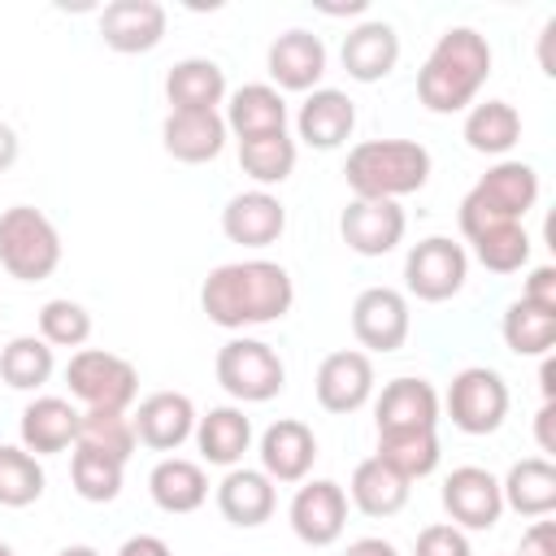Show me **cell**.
<instances>
[{"label": "cell", "instance_id": "8", "mask_svg": "<svg viewBox=\"0 0 556 556\" xmlns=\"http://www.w3.org/2000/svg\"><path fill=\"white\" fill-rule=\"evenodd\" d=\"M447 417L456 430L465 434H491L504 426L508 417V387L495 369L486 365H469L452 378L447 387Z\"/></svg>", "mask_w": 556, "mask_h": 556}, {"label": "cell", "instance_id": "42", "mask_svg": "<svg viewBox=\"0 0 556 556\" xmlns=\"http://www.w3.org/2000/svg\"><path fill=\"white\" fill-rule=\"evenodd\" d=\"M413 556H473L469 552V539L460 526H447V521H434L417 534V547Z\"/></svg>", "mask_w": 556, "mask_h": 556}, {"label": "cell", "instance_id": "48", "mask_svg": "<svg viewBox=\"0 0 556 556\" xmlns=\"http://www.w3.org/2000/svg\"><path fill=\"white\" fill-rule=\"evenodd\" d=\"M17 161V130L9 122H0V174Z\"/></svg>", "mask_w": 556, "mask_h": 556}, {"label": "cell", "instance_id": "49", "mask_svg": "<svg viewBox=\"0 0 556 556\" xmlns=\"http://www.w3.org/2000/svg\"><path fill=\"white\" fill-rule=\"evenodd\" d=\"M552 378H556V365L543 361V400H556V382Z\"/></svg>", "mask_w": 556, "mask_h": 556}, {"label": "cell", "instance_id": "18", "mask_svg": "<svg viewBox=\"0 0 556 556\" xmlns=\"http://www.w3.org/2000/svg\"><path fill=\"white\" fill-rule=\"evenodd\" d=\"M269 78L287 91H317V78L326 74V43L313 30H282L265 52Z\"/></svg>", "mask_w": 556, "mask_h": 556}, {"label": "cell", "instance_id": "41", "mask_svg": "<svg viewBox=\"0 0 556 556\" xmlns=\"http://www.w3.org/2000/svg\"><path fill=\"white\" fill-rule=\"evenodd\" d=\"M39 339L48 348H83L91 339V313L78 300H48L39 308Z\"/></svg>", "mask_w": 556, "mask_h": 556}, {"label": "cell", "instance_id": "23", "mask_svg": "<svg viewBox=\"0 0 556 556\" xmlns=\"http://www.w3.org/2000/svg\"><path fill=\"white\" fill-rule=\"evenodd\" d=\"M165 96L174 104L169 113H217L226 96V74L208 56H187L165 74Z\"/></svg>", "mask_w": 556, "mask_h": 556}, {"label": "cell", "instance_id": "40", "mask_svg": "<svg viewBox=\"0 0 556 556\" xmlns=\"http://www.w3.org/2000/svg\"><path fill=\"white\" fill-rule=\"evenodd\" d=\"M122 460L104 456V452H91V447H74V460H70V478H74V491L91 504H109L117 500L122 491Z\"/></svg>", "mask_w": 556, "mask_h": 556}, {"label": "cell", "instance_id": "16", "mask_svg": "<svg viewBox=\"0 0 556 556\" xmlns=\"http://www.w3.org/2000/svg\"><path fill=\"white\" fill-rule=\"evenodd\" d=\"M378 434L400 430H434L439 426V395L426 378H391L374 404Z\"/></svg>", "mask_w": 556, "mask_h": 556}, {"label": "cell", "instance_id": "7", "mask_svg": "<svg viewBox=\"0 0 556 556\" xmlns=\"http://www.w3.org/2000/svg\"><path fill=\"white\" fill-rule=\"evenodd\" d=\"M217 382L226 395L243 400V404H265L282 391L287 369L278 361V352L261 339H230L217 348Z\"/></svg>", "mask_w": 556, "mask_h": 556}, {"label": "cell", "instance_id": "44", "mask_svg": "<svg viewBox=\"0 0 556 556\" xmlns=\"http://www.w3.org/2000/svg\"><path fill=\"white\" fill-rule=\"evenodd\" d=\"M517 556H556V526H552V521H534V526L521 534Z\"/></svg>", "mask_w": 556, "mask_h": 556}, {"label": "cell", "instance_id": "29", "mask_svg": "<svg viewBox=\"0 0 556 556\" xmlns=\"http://www.w3.org/2000/svg\"><path fill=\"white\" fill-rule=\"evenodd\" d=\"M500 495H504V508L521 517H547L556 508V465L547 456L517 460L500 482Z\"/></svg>", "mask_w": 556, "mask_h": 556}, {"label": "cell", "instance_id": "43", "mask_svg": "<svg viewBox=\"0 0 556 556\" xmlns=\"http://www.w3.org/2000/svg\"><path fill=\"white\" fill-rule=\"evenodd\" d=\"M521 300H530V304L556 313V269H552V265H539V269L526 278V295H521Z\"/></svg>", "mask_w": 556, "mask_h": 556}, {"label": "cell", "instance_id": "3", "mask_svg": "<svg viewBox=\"0 0 556 556\" xmlns=\"http://www.w3.org/2000/svg\"><path fill=\"white\" fill-rule=\"evenodd\" d=\"M343 178L356 200H400L430 178V152L417 139H365L348 152Z\"/></svg>", "mask_w": 556, "mask_h": 556}, {"label": "cell", "instance_id": "34", "mask_svg": "<svg viewBox=\"0 0 556 556\" xmlns=\"http://www.w3.org/2000/svg\"><path fill=\"white\" fill-rule=\"evenodd\" d=\"M500 330H504L508 352H517V356H547L552 343H556V313H547V308H539L530 300H513L504 321H500Z\"/></svg>", "mask_w": 556, "mask_h": 556}, {"label": "cell", "instance_id": "28", "mask_svg": "<svg viewBox=\"0 0 556 556\" xmlns=\"http://www.w3.org/2000/svg\"><path fill=\"white\" fill-rule=\"evenodd\" d=\"M195 443H200V456L208 465H226L235 469L252 443V421L243 417V408H208L204 417H195Z\"/></svg>", "mask_w": 556, "mask_h": 556}, {"label": "cell", "instance_id": "36", "mask_svg": "<svg viewBox=\"0 0 556 556\" xmlns=\"http://www.w3.org/2000/svg\"><path fill=\"white\" fill-rule=\"evenodd\" d=\"M0 378L13 391H35L52 378V348L39 334H17L9 339V348L0 352Z\"/></svg>", "mask_w": 556, "mask_h": 556}, {"label": "cell", "instance_id": "1", "mask_svg": "<svg viewBox=\"0 0 556 556\" xmlns=\"http://www.w3.org/2000/svg\"><path fill=\"white\" fill-rule=\"evenodd\" d=\"M295 300L291 274L274 261H230L217 265L204 287H200V308L208 313L213 326L222 330H243V326H265L287 317Z\"/></svg>", "mask_w": 556, "mask_h": 556}, {"label": "cell", "instance_id": "38", "mask_svg": "<svg viewBox=\"0 0 556 556\" xmlns=\"http://www.w3.org/2000/svg\"><path fill=\"white\" fill-rule=\"evenodd\" d=\"M43 495V465L13 443H0V504L4 508H26Z\"/></svg>", "mask_w": 556, "mask_h": 556}, {"label": "cell", "instance_id": "21", "mask_svg": "<svg viewBox=\"0 0 556 556\" xmlns=\"http://www.w3.org/2000/svg\"><path fill=\"white\" fill-rule=\"evenodd\" d=\"M78 421H83V413L70 400L39 395V400H30L22 408V426H17L22 430V447L30 456H56L70 443H78Z\"/></svg>", "mask_w": 556, "mask_h": 556}, {"label": "cell", "instance_id": "47", "mask_svg": "<svg viewBox=\"0 0 556 556\" xmlns=\"http://www.w3.org/2000/svg\"><path fill=\"white\" fill-rule=\"evenodd\" d=\"M343 556H400V552L387 539H356V543H348Z\"/></svg>", "mask_w": 556, "mask_h": 556}, {"label": "cell", "instance_id": "2", "mask_svg": "<svg viewBox=\"0 0 556 556\" xmlns=\"http://www.w3.org/2000/svg\"><path fill=\"white\" fill-rule=\"evenodd\" d=\"M491 74V43L473 26H452L430 48L421 74H417V100L430 113H460L473 104Z\"/></svg>", "mask_w": 556, "mask_h": 556}, {"label": "cell", "instance_id": "45", "mask_svg": "<svg viewBox=\"0 0 556 556\" xmlns=\"http://www.w3.org/2000/svg\"><path fill=\"white\" fill-rule=\"evenodd\" d=\"M117 556H174V552H169V543L156 539V534H135V539H126V543L117 547Z\"/></svg>", "mask_w": 556, "mask_h": 556}, {"label": "cell", "instance_id": "26", "mask_svg": "<svg viewBox=\"0 0 556 556\" xmlns=\"http://www.w3.org/2000/svg\"><path fill=\"white\" fill-rule=\"evenodd\" d=\"M161 143L174 161L200 165L226 148V122L222 113H169L161 126Z\"/></svg>", "mask_w": 556, "mask_h": 556}, {"label": "cell", "instance_id": "24", "mask_svg": "<svg viewBox=\"0 0 556 556\" xmlns=\"http://www.w3.org/2000/svg\"><path fill=\"white\" fill-rule=\"evenodd\" d=\"M274 504H278L274 482H269L261 469H230V473L217 482V508H222V517H226L230 526H239V530H252V526L269 521V517H274Z\"/></svg>", "mask_w": 556, "mask_h": 556}, {"label": "cell", "instance_id": "9", "mask_svg": "<svg viewBox=\"0 0 556 556\" xmlns=\"http://www.w3.org/2000/svg\"><path fill=\"white\" fill-rule=\"evenodd\" d=\"M465 274H469V256L447 235H430V239L413 243V252L404 256V282L426 304L452 300L465 287Z\"/></svg>", "mask_w": 556, "mask_h": 556}, {"label": "cell", "instance_id": "30", "mask_svg": "<svg viewBox=\"0 0 556 556\" xmlns=\"http://www.w3.org/2000/svg\"><path fill=\"white\" fill-rule=\"evenodd\" d=\"M148 491H152L156 508H165V513H195L208 500V478H204V469L195 460L165 456L148 473Z\"/></svg>", "mask_w": 556, "mask_h": 556}, {"label": "cell", "instance_id": "31", "mask_svg": "<svg viewBox=\"0 0 556 556\" xmlns=\"http://www.w3.org/2000/svg\"><path fill=\"white\" fill-rule=\"evenodd\" d=\"M348 491H352V504L365 517H391V513H400L408 504V482L391 465H382L378 456H369V460H361L352 469Z\"/></svg>", "mask_w": 556, "mask_h": 556}, {"label": "cell", "instance_id": "11", "mask_svg": "<svg viewBox=\"0 0 556 556\" xmlns=\"http://www.w3.org/2000/svg\"><path fill=\"white\" fill-rule=\"evenodd\" d=\"M352 334L369 352H395L408 339V300L395 287H365L352 304Z\"/></svg>", "mask_w": 556, "mask_h": 556}, {"label": "cell", "instance_id": "33", "mask_svg": "<svg viewBox=\"0 0 556 556\" xmlns=\"http://www.w3.org/2000/svg\"><path fill=\"white\" fill-rule=\"evenodd\" d=\"M239 165L252 182L261 187H274V182H287L291 169H295V139L287 130H274V135H256V139H239Z\"/></svg>", "mask_w": 556, "mask_h": 556}, {"label": "cell", "instance_id": "4", "mask_svg": "<svg viewBox=\"0 0 556 556\" xmlns=\"http://www.w3.org/2000/svg\"><path fill=\"white\" fill-rule=\"evenodd\" d=\"M534 200H539V174H534V165H526V161H500L460 200V235L473 239V235H482L491 226L521 222L534 208Z\"/></svg>", "mask_w": 556, "mask_h": 556}, {"label": "cell", "instance_id": "19", "mask_svg": "<svg viewBox=\"0 0 556 556\" xmlns=\"http://www.w3.org/2000/svg\"><path fill=\"white\" fill-rule=\"evenodd\" d=\"M100 35L113 52H152L165 39V9L156 0H113L100 13Z\"/></svg>", "mask_w": 556, "mask_h": 556}, {"label": "cell", "instance_id": "17", "mask_svg": "<svg viewBox=\"0 0 556 556\" xmlns=\"http://www.w3.org/2000/svg\"><path fill=\"white\" fill-rule=\"evenodd\" d=\"M317 460V439L304 421L282 417L261 434V473L269 482H304Z\"/></svg>", "mask_w": 556, "mask_h": 556}, {"label": "cell", "instance_id": "20", "mask_svg": "<svg viewBox=\"0 0 556 556\" xmlns=\"http://www.w3.org/2000/svg\"><path fill=\"white\" fill-rule=\"evenodd\" d=\"M287 226V208L278 195L269 191H243V195H230L226 208H222V230L230 243H243V248H269Z\"/></svg>", "mask_w": 556, "mask_h": 556}, {"label": "cell", "instance_id": "12", "mask_svg": "<svg viewBox=\"0 0 556 556\" xmlns=\"http://www.w3.org/2000/svg\"><path fill=\"white\" fill-rule=\"evenodd\" d=\"M443 508L452 513V526L465 530H491L504 513V495H500V478L491 469L478 465H460L447 473L443 482Z\"/></svg>", "mask_w": 556, "mask_h": 556}, {"label": "cell", "instance_id": "6", "mask_svg": "<svg viewBox=\"0 0 556 556\" xmlns=\"http://www.w3.org/2000/svg\"><path fill=\"white\" fill-rule=\"evenodd\" d=\"M70 395L83 400L87 408H104V413H126L139 395V374L126 356L117 352H100V348H83L70 356L65 369Z\"/></svg>", "mask_w": 556, "mask_h": 556}, {"label": "cell", "instance_id": "27", "mask_svg": "<svg viewBox=\"0 0 556 556\" xmlns=\"http://www.w3.org/2000/svg\"><path fill=\"white\" fill-rule=\"evenodd\" d=\"M226 130H235L239 139H256V135H274L287 130V100L278 96V87L269 83H248L230 96L226 104Z\"/></svg>", "mask_w": 556, "mask_h": 556}, {"label": "cell", "instance_id": "50", "mask_svg": "<svg viewBox=\"0 0 556 556\" xmlns=\"http://www.w3.org/2000/svg\"><path fill=\"white\" fill-rule=\"evenodd\" d=\"M56 556H100L96 547H87V543H74V547H61Z\"/></svg>", "mask_w": 556, "mask_h": 556}, {"label": "cell", "instance_id": "15", "mask_svg": "<svg viewBox=\"0 0 556 556\" xmlns=\"http://www.w3.org/2000/svg\"><path fill=\"white\" fill-rule=\"evenodd\" d=\"M317 404L326 413H356L374 395V365L365 352L343 348L317 365Z\"/></svg>", "mask_w": 556, "mask_h": 556}, {"label": "cell", "instance_id": "13", "mask_svg": "<svg viewBox=\"0 0 556 556\" xmlns=\"http://www.w3.org/2000/svg\"><path fill=\"white\" fill-rule=\"evenodd\" d=\"M135 439L152 452H174L195 434V404L182 391H152L148 400H139L135 417Z\"/></svg>", "mask_w": 556, "mask_h": 556}, {"label": "cell", "instance_id": "25", "mask_svg": "<svg viewBox=\"0 0 556 556\" xmlns=\"http://www.w3.org/2000/svg\"><path fill=\"white\" fill-rule=\"evenodd\" d=\"M400 61V35L387 22H365L343 35V70L356 83H378Z\"/></svg>", "mask_w": 556, "mask_h": 556}, {"label": "cell", "instance_id": "32", "mask_svg": "<svg viewBox=\"0 0 556 556\" xmlns=\"http://www.w3.org/2000/svg\"><path fill=\"white\" fill-rule=\"evenodd\" d=\"M521 139V113L508 100H486L473 104L465 117V143L482 156H504Z\"/></svg>", "mask_w": 556, "mask_h": 556}, {"label": "cell", "instance_id": "10", "mask_svg": "<svg viewBox=\"0 0 556 556\" xmlns=\"http://www.w3.org/2000/svg\"><path fill=\"white\" fill-rule=\"evenodd\" d=\"M287 517H291V530H295L300 543H308V547H330V543L343 534V526H348V495H343V486L330 482V478L304 482V486L295 491Z\"/></svg>", "mask_w": 556, "mask_h": 556}, {"label": "cell", "instance_id": "5", "mask_svg": "<svg viewBox=\"0 0 556 556\" xmlns=\"http://www.w3.org/2000/svg\"><path fill=\"white\" fill-rule=\"evenodd\" d=\"M0 265L17 282H43L61 265V235L35 204L0 213Z\"/></svg>", "mask_w": 556, "mask_h": 556}, {"label": "cell", "instance_id": "35", "mask_svg": "<svg viewBox=\"0 0 556 556\" xmlns=\"http://www.w3.org/2000/svg\"><path fill=\"white\" fill-rule=\"evenodd\" d=\"M382 465H391L404 482L434 473L439 465V434L434 430H400V434H378V452Z\"/></svg>", "mask_w": 556, "mask_h": 556}, {"label": "cell", "instance_id": "37", "mask_svg": "<svg viewBox=\"0 0 556 556\" xmlns=\"http://www.w3.org/2000/svg\"><path fill=\"white\" fill-rule=\"evenodd\" d=\"M135 426L126 413H104V408H87L83 421H78V443L74 447H91V452H104L113 460H130L135 452Z\"/></svg>", "mask_w": 556, "mask_h": 556}, {"label": "cell", "instance_id": "39", "mask_svg": "<svg viewBox=\"0 0 556 556\" xmlns=\"http://www.w3.org/2000/svg\"><path fill=\"white\" fill-rule=\"evenodd\" d=\"M469 243H473V256H478L491 274H517V269L530 261V235H526L521 222L491 226V230L473 235Z\"/></svg>", "mask_w": 556, "mask_h": 556}, {"label": "cell", "instance_id": "51", "mask_svg": "<svg viewBox=\"0 0 556 556\" xmlns=\"http://www.w3.org/2000/svg\"><path fill=\"white\" fill-rule=\"evenodd\" d=\"M0 556H17V552H13V547H9V543H0Z\"/></svg>", "mask_w": 556, "mask_h": 556}, {"label": "cell", "instance_id": "46", "mask_svg": "<svg viewBox=\"0 0 556 556\" xmlns=\"http://www.w3.org/2000/svg\"><path fill=\"white\" fill-rule=\"evenodd\" d=\"M539 447L543 452H556V434H552V421H556V400H543V408H539Z\"/></svg>", "mask_w": 556, "mask_h": 556}, {"label": "cell", "instance_id": "22", "mask_svg": "<svg viewBox=\"0 0 556 556\" xmlns=\"http://www.w3.org/2000/svg\"><path fill=\"white\" fill-rule=\"evenodd\" d=\"M352 126H356V104H352L343 91H334V87L308 91V100H304L300 113H295L300 139H304L308 148H321V152L339 148V143L352 135Z\"/></svg>", "mask_w": 556, "mask_h": 556}, {"label": "cell", "instance_id": "14", "mask_svg": "<svg viewBox=\"0 0 556 556\" xmlns=\"http://www.w3.org/2000/svg\"><path fill=\"white\" fill-rule=\"evenodd\" d=\"M339 235L361 256H387L404 239V208L395 200H352L339 217Z\"/></svg>", "mask_w": 556, "mask_h": 556}]
</instances>
